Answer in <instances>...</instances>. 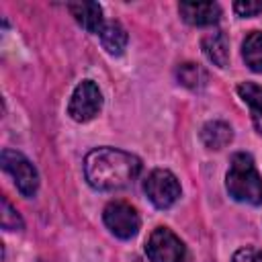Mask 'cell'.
Segmentation results:
<instances>
[{"instance_id":"1","label":"cell","mask_w":262,"mask_h":262,"mask_svg":"<svg viewBox=\"0 0 262 262\" xmlns=\"http://www.w3.org/2000/svg\"><path fill=\"white\" fill-rule=\"evenodd\" d=\"M141 172V160L115 147L92 149L84 160V176L96 190H119L135 182Z\"/></svg>"},{"instance_id":"2","label":"cell","mask_w":262,"mask_h":262,"mask_svg":"<svg viewBox=\"0 0 262 262\" xmlns=\"http://www.w3.org/2000/svg\"><path fill=\"white\" fill-rule=\"evenodd\" d=\"M225 186L233 201L246 205H262V178L250 154L237 151L231 156Z\"/></svg>"},{"instance_id":"3","label":"cell","mask_w":262,"mask_h":262,"mask_svg":"<svg viewBox=\"0 0 262 262\" xmlns=\"http://www.w3.org/2000/svg\"><path fill=\"white\" fill-rule=\"evenodd\" d=\"M0 162H2V168L6 174L12 176L18 192L23 196H33L39 188V174H37V168L31 164L29 158H25L20 151L16 149H2L0 154Z\"/></svg>"},{"instance_id":"4","label":"cell","mask_w":262,"mask_h":262,"mask_svg":"<svg viewBox=\"0 0 262 262\" xmlns=\"http://www.w3.org/2000/svg\"><path fill=\"white\" fill-rule=\"evenodd\" d=\"M145 254L151 262H184L186 246L172 229L156 227L145 242Z\"/></svg>"},{"instance_id":"5","label":"cell","mask_w":262,"mask_h":262,"mask_svg":"<svg viewBox=\"0 0 262 262\" xmlns=\"http://www.w3.org/2000/svg\"><path fill=\"white\" fill-rule=\"evenodd\" d=\"M143 192L158 209H170L180 199V182L170 170H151L143 182Z\"/></svg>"},{"instance_id":"6","label":"cell","mask_w":262,"mask_h":262,"mask_svg":"<svg viewBox=\"0 0 262 262\" xmlns=\"http://www.w3.org/2000/svg\"><path fill=\"white\" fill-rule=\"evenodd\" d=\"M102 221L108 227V231L119 239H131L137 235L141 219L135 207H131L125 201H113L102 211Z\"/></svg>"},{"instance_id":"7","label":"cell","mask_w":262,"mask_h":262,"mask_svg":"<svg viewBox=\"0 0 262 262\" xmlns=\"http://www.w3.org/2000/svg\"><path fill=\"white\" fill-rule=\"evenodd\" d=\"M100 108H102V92L92 80H82L72 92L68 115L76 123H88L100 113Z\"/></svg>"},{"instance_id":"8","label":"cell","mask_w":262,"mask_h":262,"mask_svg":"<svg viewBox=\"0 0 262 262\" xmlns=\"http://www.w3.org/2000/svg\"><path fill=\"white\" fill-rule=\"evenodd\" d=\"M178 12L192 27H213L221 18V6L217 2H180Z\"/></svg>"},{"instance_id":"9","label":"cell","mask_w":262,"mask_h":262,"mask_svg":"<svg viewBox=\"0 0 262 262\" xmlns=\"http://www.w3.org/2000/svg\"><path fill=\"white\" fill-rule=\"evenodd\" d=\"M68 10L78 20V25H82L88 33H94V35H98L106 23L98 2H74V4H68Z\"/></svg>"},{"instance_id":"10","label":"cell","mask_w":262,"mask_h":262,"mask_svg":"<svg viewBox=\"0 0 262 262\" xmlns=\"http://www.w3.org/2000/svg\"><path fill=\"white\" fill-rule=\"evenodd\" d=\"M203 53L207 55L209 61H213L217 68H225L229 63V41L223 31H211L203 37L201 41Z\"/></svg>"},{"instance_id":"11","label":"cell","mask_w":262,"mask_h":262,"mask_svg":"<svg viewBox=\"0 0 262 262\" xmlns=\"http://www.w3.org/2000/svg\"><path fill=\"white\" fill-rule=\"evenodd\" d=\"M98 37H100L102 47L111 55H121L125 51V47H127V41H129L127 31L119 20H106L102 31L98 33Z\"/></svg>"},{"instance_id":"12","label":"cell","mask_w":262,"mask_h":262,"mask_svg":"<svg viewBox=\"0 0 262 262\" xmlns=\"http://www.w3.org/2000/svg\"><path fill=\"white\" fill-rule=\"evenodd\" d=\"M233 139V131L225 121H209L201 129V141L209 149H223Z\"/></svg>"},{"instance_id":"13","label":"cell","mask_w":262,"mask_h":262,"mask_svg":"<svg viewBox=\"0 0 262 262\" xmlns=\"http://www.w3.org/2000/svg\"><path fill=\"white\" fill-rule=\"evenodd\" d=\"M237 94L250 106L252 123H254L256 131L262 135V86H258L254 82H242L237 86Z\"/></svg>"},{"instance_id":"14","label":"cell","mask_w":262,"mask_h":262,"mask_svg":"<svg viewBox=\"0 0 262 262\" xmlns=\"http://www.w3.org/2000/svg\"><path fill=\"white\" fill-rule=\"evenodd\" d=\"M242 57L252 72L262 74V33L252 31L242 43Z\"/></svg>"},{"instance_id":"15","label":"cell","mask_w":262,"mask_h":262,"mask_svg":"<svg viewBox=\"0 0 262 262\" xmlns=\"http://www.w3.org/2000/svg\"><path fill=\"white\" fill-rule=\"evenodd\" d=\"M176 80H178V84H182L184 88L201 90V88L207 86L209 76H207V72H205L201 66L186 61V63H180V66L176 68Z\"/></svg>"},{"instance_id":"16","label":"cell","mask_w":262,"mask_h":262,"mask_svg":"<svg viewBox=\"0 0 262 262\" xmlns=\"http://www.w3.org/2000/svg\"><path fill=\"white\" fill-rule=\"evenodd\" d=\"M0 223L6 231H14V229H23V219L16 213V209L8 203V199H2V213H0Z\"/></svg>"},{"instance_id":"17","label":"cell","mask_w":262,"mask_h":262,"mask_svg":"<svg viewBox=\"0 0 262 262\" xmlns=\"http://www.w3.org/2000/svg\"><path fill=\"white\" fill-rule=\"evenodd\" d=\"M231 262H262V250L260 248H254V246H246V248H239Z\"/></svg>"},{"instance_id":"18","label":"cell","mask_w":262,"mask_h":262,"mask_svg":"<svg viewBox=\"0 0 262 262\" xmlns=\"http://www.w3.org/2000/svg\"><path fill=\"white\" fill-rule=\"evenodd\" d=\"M233 10H235L239 16H254V14L262 12V2H252V0L235 2V4H233Z\"/></svg>"}]
</instances>
